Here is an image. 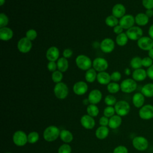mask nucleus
Returning <instances> with one entry per match:
<instances>
[{
    "instance_id": "nucleus-18",
    "label": "nucleus",
    "mask_w": 153,
    "mask_h": 153,
    "mask_svg": "<svg viewBox=\"0 0 153 153\" xmlns=\"http://www.w3.org/2000/svg\"><path fill=\"white\" fill-rule=\"evenodd\" d=\"M59 49L55 46H52L47 50L45 56L49 62H55L59 59Z\"/></svg>"
},
{
    "instance_id": "nucleus-56",
    "label": "nucleus",
    "mask_w": 153,
    "mask_h": 153,
    "mask_svg": "<svg viewBox=\"0 0 153 153\" xmlns=\"http://www.w3.org/2000/svg\"><path fill=\"white\" fill-rule=\"evenodd\" d=\"M82 103H83V104H84V105H87L88 103H90V102H89V100H88V98H87V99H84L83 101H82Z\"/></svg>"
},
{
    "instance_id": "nucleus-31",
    "label": "nucleus",
    "mask_w": 153,
    "mask_h": 153,
    "mask_svg": "<svg viewBox=\"0 0 153 153\" xmlns=\"http://www.w3.org/2000/svg\"><path fill=\"white\" fill-rule=\"evenodd\" d=\"M128 41V38L127 36L126 33L124 32L119 35H117L115 39L117 44L120 47H123L126 45L127 44Z\"/></svg>"
},
{
    "instance_id": "nucleus-44",
    "label": "nucleus",
    "mask_w": 153,
    "mask_h": 153,
    "mask_svg": "<svg viewBox=\"0 0 153 153\" xmlns=\"http://www.w3.org/2000/svg\"><path fill=\"white\" fill-rule=\"evenodd\" d=\"M113 153H128V149L125 146L119 145L114 148Z\"/></svg>"
},
{
    "instance_id": "nucleus-37",
    "label": "nucleus",
    "mask_w": 153,
    "mask_h": 153,
    "mask_svg": "<svg viewBox=\"0 0 153 153\" xmlns=\"http://www.w3.org/2000/svg\"><path fill=\"white\" fill-rule=\"evenodd\" d=\"M63 78V74L62 72L60 71H56L53 72L51 75V79L55 83H59L60 82Z\"/></svg>"
},
{
    "instance_id": "nucleus-19",
    "label": "nucleus",
    "mask_w": 153,
    "mask_h": 153,
    "mask_svg": "<svg viewBox=\"0 0 153 153\" xmlns=\"http://www.w3.org/2000/svg\"><path fill=\"white\" fill-rule=\"evenodd\" d=\"M132 78L138 82L143 81H144L146 78L147 77V73L146 70L143 69V68H139L137 69H134L133 72H132Z\"/></svg>"
},
{
    "instance_id": "nucleus-11",
    "label": "nucleus",
    "mask_w": 153,
    "mask_h": 153,
    "mask_svg": "<svg viewBox=\"0 0 153 153\" xmlns=\"http://www.w3.org/2000/svg\"><path fill=\"white\" fill-rule=\"evenodd\" d=\"M17 49L22 53H27L29 52L32 47V43L30 40L26 37L21 38L17 42Z\"/></svg>"
},
{
    "instance_id": "nucleus-28",
    "label": "nucleus",
    "mask_w": 153,
    "mask_h": 153,
    "mask_svg": "<svg viewBox=\"0 0 153 153\" xmlns=\"http://www.w3.org/2000/svg\"><path fill=\"white\" fill-rule=\"evenodd\" d=\"M59 136L61 140L66 143L72 142L74 138L72 133L70 131L66 129H63L60 131Z\"/></svg>"
},
{
    "instance_id": "nucleus-45",
    "label": "nucleus",
    "mask_w": 153,
    "mask_h": 153,
    "mask_svg": "<svg viewBox=\"0 0 153 153\" xmlns=\"http://www.w3.org/2000/svg\"><path fill=\"white\" fill-rule=\"evenodd\" d=\"M111 80L113 81L114 82H118L119 81L121 78V74L120 72L118 71H115L113 72L111 74Z\"/></svg>"
},
{
    "instance_id": "nucleus-10",
    "label": "nucleus",
    "mask_w": 153,
    "mask_h": 153,
    "mask_svg": "<svg viewBox=\"0 0 153 153\" xmlns=\"http://www.w3.org/2000/svg\"><path fill=\"white\" fill-rule=\"evenodd\" d=\"M138 47L143 51H149L153 48V39L149 36H143L137 41Z\"/></svg>"
},
{
    "instance_id": "nucleus-33",
    "label": "nucleus",
    "mask_w": 153,
    "mask_h": 153,
    "mask_svg": "<svg viewBox=\"0 0 153 153\" xmlns=\"http://www.w3.org/2000/svg\"><path fill=\"white\" fill-rule=\"evenodd\" d=\"M87 112L90 116L94 117L98 115L99 110L98 107L94 104H90L87 107Z\"/></svg>"
},
{
    "instance_id": "nucleus-6",
    "label": "nucleus",
    "mask_w": 153,
    "mask_h": 153,
    "mask_svg": "<svg viewBox=\"0 0 153 153\" xmlns=\"http://www.w3.org/2000/svg\"><path fill=\"white\" fill-rule=\"evenodd\" d=\"M114 108L116 114L120 117L127 115L130 111V106L126 100L118 101L115 105Z\"/></svg>"
},
{
    "instance_id": "nucleus-26",
    "label": "nucleus",
    "mask_w": 153,
    "mask_h": 153,
    "mask_svg": "<svg viewBox=\"0 0 153 153\" xmlns=\"http://www.w3.org/2000/svg\"><path fill=\"white\" fill-rule=\"evenodd\" d=\"M109 133V130L106 126H100L96 129L95 134L97 139L102 140L108 136Z\"/></svg>"
},
{
    "instance_id": "nucleus-46",
    "label": "nucleus",
    "mask_w": 153,
    "mask_h": 153,
    "mask_svg": "<svg viewBox=\"0 0 153 153\" xmlns=\"http://www.w3.org/2000/svg\"><path fill=\"white\" fill-rule=\"evenodd\" d=\"M142 4L146 9H153V0H142Z\"/></svg>"
},
{
    "instance_id": "nucleus-55",
    "label": "nucleus",
    "mask_w": 153,
    "mask_h": 153,
    "mask_svg": "<svg viewBox=\"0 0 153 153\" xmlns=\"http://www.w3.org/2000/svg\"><path fill=\"white\" fill-rule=\"evenodd\" d=\"M124 73H125V74L126 75H130L131 74V71H130V69L129 68H127L124 70Z\"/></svg>"
},
{
    "instance_id": "nucleus-3",
    "label": "nucleus",
    "mask_w": 153,
    "mask_h": 153,
    "mask_svg": "<svg viewBox=\"0 0 153 153\" xmlns=\"http://www.w3.org/2000/svg\"><path fill=\"white\" fill-rule=\"evenodd\" d=\"M137 82L133 78L124 79L120 84L121 90L125 93H131L137 88Z\"/></svg>"
},
{
    "instance_id": "nucleus-1",
    "label": "nucleus",
    "mask_w": 153,
    "mask_h": 153,
    "mask_svg": "<svg viewBox=\"0 0 153 153\" xmlns=\"http://www.w3.org/2000/svg\"><path fill=\"white\" fill-rule=\"evenodd\" d=\"M60 131L59 128L55 126H50L47 127L43 132V137L45 140L47 142H53L56 140L60 136Z\"/></svg>"
},
{
    "instance_id": "nucleus-17",
    "label": "nucleus",
    "mask_w": 153,
    "mask_h": 153,
    "mask_svg": "<svg viewBox=\"0 0 153 153\" xmlns=\"http://www.w3.org/2000/svg\"><path fill=\"white\" fill-rule=\"evenodd\" d=\"M82 126L88 130L92 129L95 126V121L94 118L89 115H84L80 120Z\"/></svg>"
},
{
    "instance_id": "nucleus-48",
    "label": "nucleus",
    "mask_w": 153,
    "mask_h": 153,
    "mask_svg": "<svg viewBox=\"0 0 153 153\" xmlns=\"http://www.w3.org/2000/svg\"><path fill=\"white\" fill-rule=\"evenodd\" d=\"M100 126H107L109 124V119L105 116L102 117L99 121Z\"/></svg>"
},
{
    "instance_id": "nucleus-49",
    "label": "nucleus",
    "mask_w": 153,
    "mask_h": 153,
    "mask_svg": "<svg viewBox=\"0 0 153 153\" xmlns=\"http://www.w3.org/2000/svg\"><path fill=\"white\" fill-rule=\"evenodd\" d=\"M72 50L70 48H66L63 51V56L66 59L70 58L72 56Z\"/></svg>"
},
{
    "instance_id": "nucleus-35",
    "label": "nucleus",
    "mask_w": 153,
    "mask_h": 153,
    "mask_svg": "<svg viewBox=\"0 0 153 153\" xmlns=\"http://www.w3.org/2000/svg\"><path fill=\"white\" fill-rule=\"evenodd\" d=\"M107 90L108 91L112 94H115L118 93L120 89V85L115 82H110L107 85Z\"/></svg>"
},
{
    "instance_id": "nucleus-42",
    "label": "nucleus",
    "mask_w": 153,
    "mask_h": 153,
    "mask_svg": "<svg viewBox=\"0 0 153 153\" xmlns=\"http://www.w3.org/2000/svg\"><path fill=\"white\" fill-rule=\"evenodd\" d=\"M37 32L35 29H31L26 32V37L30 41H33L37 37Z\"/></svg>"
},
{
    "instance_id": "nucleus-14",
    "label": "nucleus",
    "mask_w": 153,
    "mask_h": 153,
    "mask_svg": "<svg viewBox=\"0 0 153 153\" xmlns=\"http://www.w3.org/2000/svg\"><path fill=\"white\" fill-rule=\"evenodd\" d=\"M100 48L103 53H110L115 48V42L111 38H105L101 41L100 44Z\"/></svg>"
},
{
    "instance_id": "nucleus-4",
    "label": "nucleus",
    "mask_w": 153,
    "mask_h": 153,
    "mask_svg": "<svg viewBox=\"0 0 153 153\" xmlns=\"http://www.w3.org/2000/svg\"><path fill=\"white\" fill-rule=\"evenodd\" d=\"M133 146L137 151H144L146 150L149 146L148 139L141 136L134 137L132 140Z\"/></svg>"
},
{
    "instance_id": "nucleus-22",
    "label": "nucleus",
    "mask_w": 153,
    "mask_h": 153,
    "mask_svg": "<svg viewBox=\"0 0 153 153\" xmlns=\"http://www.w3.org/2000/svg\"><path fill=\"white\" fill-rule=\"evenodd\" d=\"M96 79L97 82L102 85H108L110 83L111 80V75L105 71L100 72L97 75Z\"/></svg>"
},
{
    "instance_id": "nucleus-53",
    "label": "nucleus",
    "mask_w": 153,
    "mask_h": 153,
    "mask_svg": "<svg viewBox=\"0 0 153 153\" xmlns=\"http://www.w3.org/2000/svg\"><path fill=\"white\" fill-rule=\"evenodd\" d=\"M146 16L150 19L151 17H153V9H148V10H146V11L145 13Z\"/></svg>"
},
{
    "instance_id": "nucleus-38",
    "label": "nucleus",
    "mask_w": 153,
    "mask_h": 153,
    "mask_svg": "<svg viewBox=\"0 0 153 153\" xmlns=\"http://www.w3.org/2000/svg\"><path fill=\"white\" fill-rule=\"evenodd\" d=\"M104 101L106 105H107L108 106H112L113 105H115L117 102L115 96L111 94L107 95L105 97Z\"/></svg>"
},
{
    "instance_id": "nucleus-34",
    "label": "nucleus",
    "mask_w": 153,
    "mask_h": 153,
    "mask_svg": "<svg viewBox=\"0 0 153 153\" xmlns=\"http://www.w3.org/2000/svg\"><path fill=\"white\" fill-rule=\"evenodd\" d=\"M105 23L109 27H114L117 25H119V20H118V18L115 17L113 15H111L108 16L105 19Z\"/></svg>"
},
{
    "instance_id": "nucleus-43",
    "label": "nucleus",
    "mask_w": 153,
    "mask_h": 153,
    "mask_svg": "<svg viewBox=\"0 0 153 153\" xmlns=\"http://www.w3.org/2000/svg\"><path fill=\"white\" fill-rule=\"evenodd\" d=\"M142 66L148 68L153 64V60L148 56L145 57L142 59Z\"/></svg>"
},
{
    "instance_id": "nucleus-52",
    "label": "nucleus",
    "mask_w": 153,
    "mask_h": 153,
    "mask_svg": "<svg viewBox=\"0 0 153 153\" xmlns=\"http://www.w3.org/2000/svg\"><path fill=\"white\" fill-rule=\"evenodd\" d=\"M148 36L152 39H153V23L149 26V29H148Z\"/></svg>"
},
{
    "instance_id": "nucleus-15",
    "label": "nucleus",
    "mask_w": 153,
    "mask_h": 153,
    "mask_svg": "<svg viewBox=\"0 0 153 153\" xmlns=\"http://www.w3.org/2000/svg\"><path fill=\"white\" fill-rule=\"evenodd\" d=\"M88 90V85L84 81H78L74 84L73 91L74 93L78 96H81L86 93Z\"/></svg>"
},
{
    "instance_id": "nucleus-30",
    "label": "nucleus",
    "mask_w": 153,
    "mask_h": 153,
    "mask_svg": "<svg viewBox=\"0 0 153 153\" xmlns=\"http://www.w3.org/2000/svg\"><path fill=\"white\" fill-rule=\"evenodd\" d=\"M96 71L93 68L87 70L85 74V79L88 82H93L97 78Z\"/></svg>"
},
{
    "instance_id": "nucleus-12",
    "label": "nucleus",
    "mask_w": 153,
    "mask_h": 153,
    "mask_svg": "<svg viewBox=\"0 0 153 153\" xmlns=\"http://www.w3.org/2000/svg\"><path fill=\"white\" fill-rule=\"evenodd\" d=\"M92 66L93 69H94L96 71L103 72L105 71L108 68V63L107 60L102 57H96L95 58L93 62Z\"/></svg>"
},
{
    "instance_id": "nucleus-2",
    "label": "nucleus",
    "mask_w": 153,
    "mask_h": 153,
    "mask_svg": "<svg viewBox=\"0 0 153 153\" xmlns=\"http://www.w3.org/2000/svg\"><path fill=\"white\" fill-rule=\"evenodd\" d=\"M75 63L78 68L82 71H87L91 68L92 62L91 59L87 56L84 54L78 55L75 59Z\"/></svg>"
},
{
    "instance_id": "nucleus-21",
    "label": "nucleus",
    "mask_w": 153,
    "mask_h": 153,
    "mask_svg": "<svg viewBox=\"0 0 153 153\" xmlns=\"http://www.w3.org/2000/svg\"><path fill=\"white\" fill-rule=\"evenodd\" d=\"M126 9L125 6L122 4H115L112 9V14L117 18L121 19L124 15H126Z\"/></svg>"
},
{
    "instance_id": "nucleus-13",
    "label": "nucleus",
    "mask_w": 153,
    "mask_h": 153,
    "mask_svg": "<svg viewBox=\"0 0 153 153\" xmlns=\"http://www.w3.org/2000/svg\"><path fill=\"white\" fill-rule=\"evenodd\" d=\"M135 23L134 17L131 14H126L119 20V25L124 29H128L134 26Z\"/></svg>"
},
{
    "instance_id": "nucleus-9",
    "label": "nucleus",
    "mask_w": 153,
    "mask_h": 153,
    "mask_svg": "<svg viewBox=\"0 0 153 153\" xmlns=\"http://www.w3.org/2000/svg\"><path fill=\"white\" fill-rule=\"evenodd\" d=\"M13 141L14 143L18 146H23L27 142V136L26 133L22 130L16 131L13 136Z\"/></svg>"
},
{
    "instance_id": "nucleus-29",
    "label": "nucleus",
    "mask_w": 153,
    "mask_h": 153,
    "mask_svg": "<svg viewBox=\"0 0 153 153\" xmlns=\"http://www.w3.org/2000/svg\"><path fill=\"white\" fill-rule=\"evenodd\" d=\"M57 69L62 72H66L69 67V63L67 59L65 57H60L57 60Z\"/></svg>"
},
{
    "instance_id": "nucleus-16",
    "label": "nucleus",
    "mask_w": 153,
    "mask_h": 153,
    "mask_svg": "<svg viewBox=\"0 0 153 153\" xmlns=\"http://www.w3.org/2000/svg\"><path fill=\"white\" fill-rule=\"evenodd\" d=\"M102 98V92L97 89H94L91 90L88 96V99L90 102V104L96 105L100 102Z\"/></svg>"
},
{
    "instance_id": "nucleus-23",
    "label": "nucleus",
    "mask_w": 153,
    "mask_h": 153,
    "mask_svg": "<svg viewBox=\"0 0 153 153\" xmlns=\"http://www.w3.org/2000/svg\"><path fill=\"white\" fill-rule=\"evenodd\" d=\"M135 23L139 26H146L149 20V18L146 16L145 13H139L136 15L134 17Z\"/></svg>"
},
{
    "instance_id": "nucleus-47",
    "label": "nucleus",
    "mask_w": 153,
    "mask_h": 153,
    "mask_svg": "<svg viewBox=\"0 0 153 153\" xmlns=\"http://www.w3.org/2000/svg\"><path fill=\"white\" fill-rule=\"evenodd\" d=\"M47 68L50 72H53L57 71L56 70L57 68V63L55 62H49L47 64Z\"/></svg>"
},
{
    "instance_id": "nucleus-20",
    "label": "nucleus",
    "mask_w": 153,
    "mask_h": 153,
    "mask_svg": "<svg viewBox=\"0 0 153 153\" xmlns=\"http://www.w3.org/2000/svg\"><path fill=\"white\" fill-rule=\"evenodd\" d=\"M145 97L141 92H137L134 94L132 97V103L137 108H140L144 105Z\"/></svg>"
},
{
    "instance_id": "nucleus-32",
    "label": "nucleus",
    "mask_w": 153,
    "mask_h": 153,
    "mask_svg": "<svg viewBox=\"0 0 153 153\" xmlns=\"http://www.w3.org/2000/svg\"><path fill=\"white\" fill-rule=\"evenodd\" d=\"M142 58H140L139 56H135L133 57L130 62V66L131 68L134 69H137L141 68L142 66Z\"/></svg>"
},
{
    "instance_id": "nucleus-8",
    "label": "nucleus",
    "mask_w": 153,
    "mask_h": 153,
    "mask_svg": "<svg viewBox=\"0 0 153 153\" xmlns=\"http://www.w3.org/2000/svg\"><path fill=\"white\" fill-rule=\"evenodd\" d=\"M128 39L131 41H137L143 36V32L139 26H133L127 29L126 32Z\"/></svg>"
},
{
    "instance_id": "nucleus-41",
    "label": "nucleus",
    "mask_w": 153,
    "mask_h": 153,
    "mask_svg": "<svg viewBox=\"0 0 153 153\" xmlns=\"http://www.w3.org/2000/svg\"><path fill=\"white\" fill-rule=\"evenodd\" d=\"M72 149L68 143L62 145L58 149V153H71Z\"/></svg>"
},
{
    "instance_id": "nucleus-58",
    "label": "nucleus",
    "mask_w": 153,
    "mask_h": 153,
    "mask_svg": "<svg viewBox=\"0 0 153 153\" xmlns=\"http://www.w3.org/2000/svg\"><path fill=\"white\" fill-rule=\"evenodd\" d=\"M5 153H11V152H5Z\"/></svg>"
},
{
    "instance_id": "nucleus-54",
    "label": "nucleus",
    "mask_w": 153,
    "mask_h": 153,
    "mask_svg": "<svg viewBox=\"0 0 153 153\" xmlns=\"http://www.w3.org/2000/svg\"><path fill=\"white\" fill-rule=\"evenodd\" d=\"M148 57H149L151 59L153 60V48L148 51Z\"/></svg>"
},
{
    "instance_id": "nucleus-36",
    "label": "nucleus",
    "mask_w": 153,
    "mask_h": 153,
    "mask_svg": "<svg viewBox=\"0 0 153 153\" xmlns=\"http://www.w3.org/2000/svg\"><path fill=\"white\" fill-rule=\"evenodd\" d=\"M39 136L38 132L36 131H32L29 133L27 135V142L29 143L33 144L36 143L39 139Z\"/></svg>"
},
{
    "instance_id": "nucleus-5",
    "label": "nucleus",
    "mask_w": 153,
    "mask_h": 153,
    "mask_svg": "<svg viewBox=\"0 0 153 153\" xmlns=\"http://www.w3.org/2000/svg\"><path fill=\"white\" fill-rule=\"evenodd\" d=\"M54 93L57 98L59 99H64L68 95L69 89L66 84L60 82L55 85L54 87Z\"/></svg>"
},
{
    "instance_id": "nucleus-40",
    "label": "nucleus",
    "mask_w": 153,
    "mask_h": 153,
    "mask_svg": "<svg viewBox=\"0 0 153 153\" xmlns=\"http://www.w3.org/2000/svg\"><path fill=\"white\" fill-rule=\"evenodd\" d=\"M8 22L9 19L7 16L4 13H1L0 14V28L6 27V26L8 24Z\"/></svg>"
},
{
    "instance_id": "nucleus-39",
    "label": "nucleus",
    "mask_w": 153,
    "mask_h": 153,
    "mask_svg": "<svg viewBox=\"0 0 153 153\" xmlns=\"http://www.w3.org/2000/svg\"><path fill=\"white\" fill-rule=\"evenodd\" d=\"M115 112V108L113 106H108L106 107L103 110V115L104 116L106 117H111L113 115H114V114Z\"/></svg>"
},
{
    "instance_id": "nucleus-7",
    "label": "nucleus",
    "mask_w": 153,
    "mask_h": 153,
    "mask_svg": "<svg viewBox=\"0 0 153 153\" xmlns=\"http://www.w3.org/2000/svg\"><path fill=\"white\" fill-rule=\"evenodd\" d=\"M139 117L143 120H149L153 118V105L151 104L144 105L139 111Z\"/></svg>"
},
{
    "instance_id": "nucleus-24",
    "label": "nucleus",
    "mask_w": 153,
    "mask_h": 153,
    "mask_svg": "<svg viewBox=\"0 0 153 153\" xmlns=\"http://www.w3.org/2000/svg\"><path fill=\"white\" fill-rule=\"evenodd\" d=\"M13 36V31L8 27L0 28V38L1 40L7 41L11 39Z\"/></svg>"
},
{
    "instance_id": "nucleus-50",
    "label": "nucleus",
    "mask_w": 153,
    "mask_h": 153,
    "mask_svg": "<svg viewBox=\"0 0 153 153\" xmlns=\"http://www.w3.org/2000/svg\"><path fill=\"white\" fill-rule=\"evenodd\" d=\"M146 73L147 76L151 80H153V64L149 68H147Z\"/></svg>"
},
{
    "instance_id": "nucleus-27",
    "label": "nucleus",
    "mask_w": 153,
    "mask_h": 153,
    "mask_svg": "<svg viewBox=\"0 0 153 153\" xmlns=\"http://www.w3.org/2000/svg\"><path fill=\"white\" fill-rule=\"evenodd\" d=\"M145 97H153V83L148 82L144 85L141 88L140 91Z\"/></svg>"
},
{
    "instance_id": "nucleus-57",
    "label": "nucleus",
    "mask_w": 153,
    "mask_h": 153,
    "mask_svg": "<svg viewBox=\"0 0 153 153\" xmlns=\"http://www.w3.org/2000/svg\"><path fill=\"white\" fill-rule=\"evenodd\" d=\"M5 0H0V5L2 6L5 4Z\"/></svg>"
},
{
    "instance_id": "nucleus-59",
    "label": "nucleus",
    "mask_w": 153,
    "mask_h": 153,
    "mask_svg": "<svg viewBox=\"0 0 153 153\" xmlns=\"http://www.w3.org/2000/svg\"><path fill=\"white\" fill-rule=\"evenodd\" d=\"M109 153H113V152H109Z\"/></svg>"
},
{
    "instance_id": "nucleus-25",
    "label": "nucleus",
    "mask_w": 153,
    "mask_h": 153,
    "mask_svg": "<svg viewBox=\"0 0 153 153\" xmlns=\"http://www.w3.org/2000/svg\"><path fill=\"white\" fill-rule=\"evenodd\" d=\"M122 123L121 117L118 115H114L109 119L108 126L112 129L118 128Z\"/></svg>"
},
{
    "instance_id": "nucleus-51",
    "label": "nucleus",
    "mask_w": 153,
    "mask_h": 153,
    "mask_svg": "<svg viewBox=\"0 0 153 153\" xmlns=\"http://www.w3.org/2000/svg\"><path fill=\"white\" fill-rule=\"evenodd\" d=\"M123 30L124 29L120 25H117L116 26H115L113 29V30H114V32L117 35H119L121 33L123 32Z\"/></svg>"
}]
</instances>
